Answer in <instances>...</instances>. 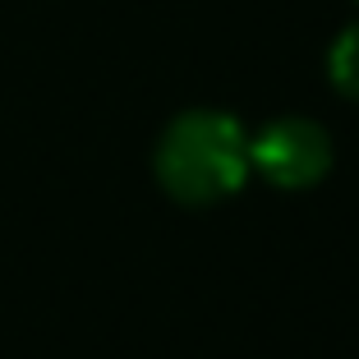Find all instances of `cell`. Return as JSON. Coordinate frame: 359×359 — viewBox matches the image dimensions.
Here are the masks:
<instances>
[{
    "label": "cell",
    "instance_id": "obj_1",
    "mask_svg": "<svg viewBox=\"0 0 359 359\" xmlns=\"http://www.w3.org/2000/svg\"><path fill=\"white\" fill-rule=\"evenodd\" d=\"M157 184L184 208L231 198L249 175V138L226 111H184L157 138Z\"/></svg>",
    "mask_w": 359,
    "mask_h": 359
},
{
    "label": "cell",
    "instance_id": "obj_2",
    "mask_svg": "<svg viewBox=\"0 0 359 359\" xmlns=\"http://www.w3.org/2000/svg\"><path fill=\"white\" fill-rule=\"evenodd\" d=\"M249 170L276 189H309L332 170V138L313 120H276L249 138Z\"/></svg>",
    "mask_w": 359,
    "mask_h": 359
},
{
    "label": "cell",
    "instance_id": "obj_3",
    "mask_svg": "<svg viewBox=\"0 0 359 359\" xmlns=\"http://www.w3.org/2000/svg\"><path fill=\"white\" fill-rule=\"evenodd\" d=\"M327 74H332V88L350 102H359V23H350L327 51Z\"/></svg>",
    "mask_w": 359,
    "mask_h": 359
}]
</instances>
